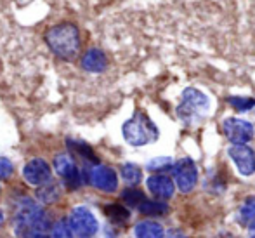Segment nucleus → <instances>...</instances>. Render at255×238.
<instances>
[{
	"label": "nucleus",
	"instance_id": "10",
	"mask_svg": "<svg viewBox=\"0 0 255 238\" xmlns=\"http://www.w3.org/2000/svg\"><path fill=\"white\" fill-rule=\"evenodd\" d=\"M89 179H91L92 186L98 190L104 191V193H113L118 188V176L108 165H96L89 172Z\"/></svg>",
	"mask_w": 255,
	"mask_h": 238
},
{
	"label": "nucleus",
	"instance_id": "16",
	"mask_svg": "<svg viewBox=\"0 0 255 238\" xmlns=\"http://www.w3.org/2000/svg\"><path fill=\"white\" fill-rule=\"evenodd\" d=\"M104 214H106L113 223H117V225H122V223H125L128 219V211L118 204L106 205V207H104Z\"/></svg>",
	"mask_w": 255,
	"mask_h": 238
},
{
	"label": "nucleus",
	"instance_id": "18",
	"mask_svg": "<svg viewBox=\"0 0 255 238\" xmlns=\"http://www.w3.org/2000/svg\"><path fill=\"white\" fill-rule=\"evenodd\" d=\"M238 219L243 225H249V223L255 221V197H250L249 200L240 207Z\"/></svg>",
	"mask_w": 255,
	"mask_h": 238
},
{
	"label": "nucleus",
	"instance_id": "23",
	"mask_svg": "<svg viewBox=\"0 0 255 238\" xmlns=\"http://www.w3.org/2000/svg\"><path fill=\"white\" fill-rule=\"evenodd\" d=\"M71 230L68 226V219H61L57 225H54L52 228V238H70Z\"/></svg>",
	"mask_w": 255,
	"mask_h": 238
},
{
	"label": "nucleus",
	"instance_id": "6",
	"mask_svg": "<svg viewBox=\"0 0 255 238\" xmlns=\"http://www.w3.org/2000/svg\"><path fill=\"white\" fill-rule=\"evenodd\" d=\"M222 132L233 144H247L254 139L255 127L249 120L236 117H228L222 122Z\"/></svg>",
	"mask_w": 255,
	"mask_h": 238
},
{
	"label": "nucleus",
	"instance_id": "12",
	"mask_svg": "<svg viewBox=\"0 0 255 238\" xmlns=\"http://www.w3.org/2000/svg\"><path fill=\"white\" fill-rule=\"evenodd\" d=\"M82 68L89 73H103L108 68V57L101 49H89L82 56Z\"/></svg>",
	"mask_w": 255,
	"mask_h": 238
},
{
	"label": "nucleus",
	"instance_id": "7",
	"mask_svg": "<svg viewBox=\"0 0 255 238\" xmlns=\"http://www.w3.org/2000/svg\"><path fill=\"white\" fill-rule=\"evenodd\" d=\"M228 155L235 162L236 169L242 176L249 178L255 174V151L247 144H233L228 148Z\"/></svg>",
	"mask_w": 255,
	"mask_h": 238
},
{
	"label": "nucleus",
	"instance_id": "19",
	"mask_svg": "<svg viewBox=\"0 0 255 238\" xmlns=\"http://www.w3.org/2000/svg\"><path fill=\"white\" fill-rule=\"evenodd\" d=\"M228 103L235 108L236 111H250L255 108V99L254 97H243V96H229Z\"/></svg>",
	"mask_w": 255,
	"mask_h": 238
},
{
	"label": "nucleus",
	"instance_id": "3",
	"mask_svg": "<svg viewBox=\"0 0 255 238\" xmlns=\"http://www.w3.org/2000/svg\"><path fill=\"white\" fill-rule=\"evenodd\" d=\"M125 141L130 146H144L151 144L160 138V131L153 124V120L142 111H135L122 127Z\"/></svg>",
	"mask_w": 255,
	"mask_h": 238
},
{
	"label": "nucleus",
	"instance_id": "1",
	"mask_svg": "<svg viewBox=\"0 0 255 238\" xmlns=\"http://www.w3.org/2000/svg\"><path fill=\"white\" fill-rule=\"evenodd\" d=\"M44 40L54 56L63 61H73L80 52V30L77 24L70 21L51 26L45 31Z\"/></svg>",
	"mask_w": 255,
	"mask_h": 238
},
{
	"label": "nucleus",
	"instance_id": "13",
	"mask_svg": "<svg viewBox=\"0 0 255 238\" xmlns=\"http://www.w3.org/2000/svg\"><path fill=\"white\" fill-rule=\"evenodd\" d=\"M135 238H163V228L154 221H142L134 228Z\"/></svg>",
	"mask_w": 255,
	"mask_h": 238
},
{
	"label": "nucleus",
	"instance_id": "4",
	"mask_svg": "<svg viewBox=\"0 0 255 238\" xmlns=\"http://www.w3.org/2000/svg\"><path fill=\"white\" fill-rule=\"evenodd\" d=\"M68 226L71 230V235L78 238H91L99 230L98 219L87 207H75L68 218Z\"/></svg>",
	"mask_w": 255,
	"mask_h": 238
},
{
	"label": "nucleus",
	"instance_id": "20",
	"mask_svg": "<svg viewBox=\"0 0 255 238\" xmlns=\"http://www.w3.org/2000/svg\"><path fill=\"white\" fill-rule=\"evenodd\" d=\"M122 198H124V200L127 202L130 207H139V205H141L142 202L146 200L144 193H142V191H139V190H135V188L125 190L124 193H122Z\"/></svg>",
	"mask_w": 255,
	"mask_h": 238
},
{
	"label": "nucleus",
	"instance_id": "24",
	"mask_svg": "<svg viewBox=\"0 0 255 238\" xmlns=\"http://www.w3.org/2000/svg\"><path fill=\"white\" fill-rule=\"evenodd\" d=\"M12 172H14L12 162H10L9 158H5V157H0V181L10 178V176H12Z\"/></svg>",
	"mask_w": 255,
	"mask_h": 238
},
{
	"label": "nucleus",
	"instance_id": "5",
	"mask_svg": "<svg viewBox=\"0 0 255 238\" xmlns=\"http://www.w3.org/2000/svg\"><path fill=\"white\" fill-rule=\"evenodd\" d=\"M172 174H174L175 185H177L179 191H182V193L193 191L196 183H198V169H196V164L189 157L174 162Z\"/></svg>",
	"mask_w": 255,
	"mask_h": 238
},
{
	"label": "nucleus",
	"instance_id": "17",
	"mask_svg": "<svg viewBox=\"0 0 255 238\" xmlns=\"http://www.w3.org/2000/svg\"><path fill=\"white\" fill-rule=\"evenodd\" d=\"M59 188H57L56 185H52L51 181L47 183V185H44L40 190H38L37 197L40 202H44V204H54V202L59 200Z\"/></svg>",
	"mask_w": 255,
	"mask_h": 238
},
{
	"label": "nucleus",
	"instance_id": "9",
	"mask_svg": "<svg viewBox=\"0 0 255 238\" xmlns=\"http://www.w3.org/2000/svg\"><path fill=\"white\" fill-rule=\"evenodd\" d=\"M51 167L44 158H33L23 167V178L31 186H44L51 181Z\"/></svg>",
	"mask_w": 255,
	"mask_h": 238
},
{
	"label": "nucleus",
	"instance_id": "22",
	"mask_svg": "<svg viewBox=\"0 0 255 238\" xmlns=\"http://www.w3.org/2000/svg\"><path fill=\"white\" fill-rule=\"evenodd\" d=\"M68 144H70V148H73L75 151H78V153H80L84 158H89V160H92V162L98 160V158H96V155H94V151H92V148L89 146V144L77 143V141H68Z\"/></svg>",
	"mask_w": 255,
	"mask_h": 238
},
{
	"label": "nucleus",
	"instance_id": "21",
	"mask_svg": "<svg viewBox=\"0 0 255 238\" xmlns=\"http://www.w3.org/2000/svg\"><path fill=\"white\" fill-rule=\"evenodd\" d=\"M172 165H174V160H172L170 157H156L148 162L149 171H167Z\"/></svg>",
	"mask_w": 255,
	"mask_h": 238
},
{
	"label": "nucleus",
	"instance_id": "27",
	"mask_svg": "<svg viewBox=\"0 0 255 238\" xmlns=\"http://www.w3.org/2000/svg\"><path fill=\"white\" fill-rule=\"evenodd\" d=\"M2 225H3V212L0 211V226H2Z\"/></svg>",
	"mask_w": 255,
	"mask_h": 238
},
{
	"label": "nucleus",
	"instance_id": "15",
	"mask_svg": "<svg viewBox=\"0 0 255 238\" xmlns=\"http://www.w3.org/2000/svg\"><path fill=\"white\" fill-rule=\"evenodd\" d=\"M120 174H122V178H124V181L128 183V185H137L142 179L141 169L135 164H124L120 169Z\"/></svg>",
	"mask_w": 255,
	"mask_h": 238
},
{
	"label": "nucleus",
	"instance_id": "11",
	"mask_svg": "<svg viewBox=\"0 0 255 238\" xmlns=\"http://www.w3.org/2000/svg\"><path fill=\"white\" fill-rule=\"evenodd\" d=\"M146 186H148L149 193L154 195L156 198H161V200H167L174 195V183H172L170 178L163 174H154L149 176L148 181H146Z\"/></svg>",
	"mask_w": 255,
	"mask_h": 238
},
{
	"label": "nucleus",
	"instance_id": "2",
	"mask_svg": "<svg viewBox=\"0 0 255 238\" xmlns=\"http://www.w3.org/2000/svg\"><path fill=\"white\" fill-rule=\"evenodd\" d=\"M175 113L182 124L191 127V125L203 122L210 113V99L196 87H186L182 91L181 103L175 108Z\"/></svg>",
	"mask_w": 255,
	"mask_h": 238
},
{
	"label": "nucleus",
	"instance_id": "8",
	"mask_svg": "<svg viewBox=\"0 0 255 238\" xmlns=\"http://www.w3.org/2000/svg\"><path fill=\"white\" fill-rule=\"evenodd\" d=\"M54 171L57 172V176L64 179V183L68 185V188H78L82 185V176L78 171L75 160L66 153H59L54 158Z\"/></svg>",
	"mask_w": 255,
	"mask_h": 238
},
{
	"label": "nucleus",
	"instance_id": "14",
	"mask_svg": "<svg viewBox=\"0 0 255 238\" xmlns=\"http://www.w3.org/2000/svg\"><path fill=\"white\" fill-rule=\"evenodd\" d=\"M139 212L144 216H163L168 212V205L163 202H156V200H144L139 205Z\"/></svg>",
	"mask_w": 255,
	"mask_h": 238
},
{
	"label": "nucleus",
	"instance_id": "25",
	"mask_svg": "<svg viewBox=\"0 0 255 238\" xmlns=\"http://www.w3.org/2000/svg\"><path fill=\"white\" fill-rule=\"evenodd\" d=\"M167 238H186V235L182 232H179V230H172L167 235Z\"/></svg>",
	"mask_w": 255,
	"mask_h": 238
},
{
	"label": "nucleus",
	"instance_id": "26",
	"mask_svg": "<svg viewBox=\"0 0 255 238\" xmlns=\"http://www.w3.org/2000/svg\"><path fill=\"white\" fill-rule=\"evenodd\" d=\"M249 235L252 237V238H255V221L250 223V226H249Z\"/></svg>",
	"mask_w": 255,
	"mask_h": 238
}]
</instances>
